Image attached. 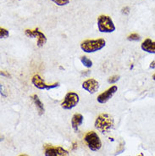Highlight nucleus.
Returning a JSON list of instances; mask_svg holds the SVG:
<instances>
[{
  "mask_svg": "<svg viewBox=\"0 0 155 156\" xmlns=\"http://www.w3.org/2000/svg\"><path fill=\"white\" fill-rule=\"evenodd\" d=\"M114 117L107 113L100 114L97 117L94 123L95 128L104 134L109 133V131L114 127Z\"/></svg>",
  "mask_w": 155,
  "mask_h": 156,
  "instance_id": "obj_1",
  "label": "nucleus"
},
{
  "mask_svg": "<svg viewBox=\"0 0 155 156\" xmlns=\"http://www.w3.org/2000/svg\"><path fill=\"white\" fill-rule=\"evenodd\" d=\"M106 45V41L103 38L87 39L81 43V48L85 53H95L104 48Z\"/></svg>",
  "mask_w": 155,
  "mask_h": 156,
  "instance_id": "obj_2",
  "label": "nucleus"
},
{
  "mask_svg": "<svg viewBox=\"0 0 155 156\" xmlns=\"http://www.w3.org/2000/svg\"><path fill=\"white\" fill-rule=\"evenodd\" d=\"M98 31L103 33H111L115 31V26L112 19L108 16H100L97 19Z\"/></svg>",
  "mask_w": 155,
  "mask_h": 156,
  "instance_id": "obj_3",
  "label": "nucleus"
},
{
  "mask_svg": "<svg viewBox=\"0 0 155 156\" xmlns=\"http://www.w3.org/2000/svg\"><path fill=\"white\" fill-rule=\"evenodd\" d=\"M84 141H85L86 146L92 151H97L102 147L100 137L97 135V133H95L93 131L86 133L84 136Z\"/></svg>",
  "mask_w": 155,
  "mask_h": 156,
  "instance_id": "obj_4",
  "label": "nucleus"
},
{
  "mask_svg": "<svg viewBox=\"0 0 155 156\" xmlns=\"http://www.w3.org/2000/svg\"><path fill=\"white\" fill-rule=\"evenodd\" d=\"M80 101V97L75 92H69L66 94L64 101L61 103V107L64 109H72L77 105Z\"/></svg>",
  "mask_w": 155,
  "mask_h": 156,
  "instance_id": "obj_5",
  "label": "nucleus"
},
{
  "mask_svg": "<svg viewBox=\"0 0 155 156\" xmlns=\"http://www.w3.org/2000/svg\"><path fill=\"white\" fill-rule=\"evenodd\" d=\"M44 155L45 156H69V152L60 146L44 145Z\"/></svg>",
  "mask_w": 155,
  "mask_h": 156,
  "instance_id": "obj_6",
  "label": "nucleus"
},
{
  "mask_svg": "<svg viewBox=\"0 0 155 156\" xmlns=\"http://www.w3.org/2000/svg\"><path fill=\"white\" fill-rule=\"evenodd\" d=\"M31 82L32 84L34 85V87H36L37 88H38L40 90H50L54 89V88H56L59 87V83L57 82V83H54V84H47L45 83V82L43 81V79L39 75H34L33 77L31 78Z\"/></svg>",
  "mask_w": 155,
  "mask_h": 156,
  "instance_id": "obj_7",
  "label": "nucleus"
},
{
  "mask_svg": "<svg viewBox=\"0 0 155 156\" xmlns=\"http://www.w3.org/2000/svg\"><path fill=\"white\" fill-rule=\"evenodd\" d=\"M117 91H118V87L117 86H112L109 87V89H107L105 92L100 94L97 98V101L99 104H105L109 101L110 98H112L113 96L115 94Z\"/></svg>",
  "mask_w": 155,
  "mask_h": 156,
  "instance_id": "obj_8",
  "label": "nucleus"
},
{
  "mask_svg": "<svg viewBox=\"0 0 155 156\" xmlns=\"http://www.w3.org/2000/svg\"><path fill=\"white\" fill-rule=\"evenodd\" d=\"M82 86V88L86 90V92H88L91 94H93L99 89V82L93 78H90V79L86 80L85 82H83Z\"/></svg>",
  "mask_w": 155,
  "mask_h": 156,
  "instance_id": "obj_9",
  "label": "nucleus"
},
{
  "mask_svg": "<svg viewBox=\"0 0 155 156\" xmlns=\"http://www.w3.org/2000/svg\"><path fill=\"white\" fill-rule=\"evenodd\" d=\"M141 48L146 53L155 55V42L150 38L145 39L141 44Z\"/></svg>",
  "mask_w": 155,
  "mask_h": 156,
  "instance_id": "obj_10",
  "label": "nucleus"
},
{
  "mask_svg": "<svg viewBox=\"0 0 155 156\" xmlns=\"http://www.w3.org/2000/svg\"><path fill=\"white\" fill-rule=\"evenodd\" d=\"M83 115L82 114H75L72 119H71V126H72V128L75 132H77L79 130V127L82 125L83 123Z\"/></svg>",
  "mask_w": 155,
  "mask_h": 156,
  "instance_id": "obj_11",
  "label": "nucleus"
},
{
  "mask_svg": "<svg viewBox=\"0 0 155 156\" xmlns=\"http://www.w3.org/2000/svg\"><path fill=\"white\" fill-rule=\"evenodd\" d=\"M31 98V99L33 100V102H34L37 109L38 110L39 115H43L44 111H45V109H44V105H43V104L42 103V101L40 100V98H38V96H37V94H34V95H32Z\"/></svg>",
  "mask_w": 155,
  "mask_h": 156,
  "instance_id": "obj_12",
  "label": "nucleus"
},
{
  "mask_svg": "<svg viewBox=\"0 0 155 156\" xmlns=\"http://www.w3.org/2000/svg\"><path fill=\"white\" fill-rule=\"evenodd\" d=\"M36 31H37V47L42 48L47 43V37L46 36L43 34L42 31H40L38 29H36Z\"/></svg>",
  "mask_w": 155,
  "mask_h": 156,
  "instance_id": "obj_13",
  "label": "nucleus"
},
{
  "mask_svg": "<svg viewBox=\"0 0 155 156\" xmlns=\"http://www.w3.org/2000/svg\"><path fill=\"white\" fill-rule=\"evenodd\" d=\"M80 59H81V62L82 63V65L86 68H91L93 66V61L89 58H87L86 56H82Z\"/></svg>",
  "mask_w": 155,
  "mask_h": 156,
  "instance_id": "obj_14",
  "label": "nucleus"
},
{
  "mask_svg": "<svg viewBox=\"0 0 155 156\" xmlns=\"http://www.w3.org/2000/svg\"><path fill=\"white\" fill-rule=\"evenodd\" d=\"M25 34L26 37H30V38H36V37H37V31L35 30H26L25 31Z\"/></svg>",
  "mask_w": 155,
  "mask_h": 156,
  "instance_id": "obj_15",
  "label": "nucleus"
},
{
  "mask_svg": "<svg viewBox=\"0 0 155 156\" xmlns=\"http://www.w3.org/2000/svg\"><path fill=\"white\" fill-rule=\"evenodd\" d=\"M58 6H65L70 3V0H51Z\"/></svg>",
  "mask_w": 155,
  "mask_h": 156,
  "instance_id": "obj_16",
  "label": "nucleus"
},
{
  "mask_svg": "<svg viewBox=\"0 0 155 156\" xmlns=\"http://www.w3.org/2000/svg\"><path fill=\"white\" fill-rule=\"evenodd\" d=\"M9 35V32L8 30L3 27L0 28V37L1 38H6V37H8Z\"/></svg>",
  "mask_w": 155,
  "mask_h": 156,
  "instance_id": "obj_17",
  "label": "nucleus"
},
{
  "mask_svg": "<svg viewBox=\"0 0 155 156\" xmlns=\"http://www.w3.org/2000/svg\"><path fill=\"white\" fill-rule=\"evenodd\" d=\"M140 38L141 37H140V36L137 33H132V34L127 37V39L129 41H139Z\"/></svg>",
  "mask_w": 155,
  "mask_h": 156,
  "instance_id": "obj_18",
  "label": "nucleus"
},
{
  "mask_svg": "<svg viewBox=\"0 0 155 156\" xmlns=\"http://www.w3.org/2000/svg\"><path fill=\"white\" fill-rule=\"evenodd\" d=\"M120 76H111V77H109L108 79V82H109V84H114V83L118 82L120 80Z\"/></svg>",
  "mask_w": 155,
  "mask_h": 156,
  "instance_id": "obj_19",
  "label": "nucleus"
},
{
  "mask_svg": "<svg viewBox=\"0 0 155 156\" xmlns=\"http://www.w3.org/2000/svg\"><path fill=\"white\" fill-rule=\"evenodd\" d=\"M129 13H130V8L129 7H125V8L122 9V14L129 15Z\"/></svg>",
  "mask_w": 155,
  "mask_h": 156,
  "instance_id": "obj_20",
  "label": "nucleus"
},
{
  "mask_svg": "<svg viewBox=\"0 0 155 156\" xmlns=\"http://www.w3.org/2000/svg\"><path fill=\"white\" fill-rule=\"evenodd\" d=\"M149 67H150V69H152V70L155 69V60H153V61H152V62L150 63V66H149Z\"/></svg>",
  "mask_w": 155,
  "mask_h": 156,
  "instance_id": "obj_21",
  "label": "nucleus"
},
{
  "mask_svg": "<svg viewBox=\"0 0 155 156\" xmlns=\"http://www.w3.org/2000/svg\"><path fill=\"white\" fill-rule=\"evenodd\" d=\"M1 76H6V77H10V75L9 74H7L5 71H1Z\"/></svg>",
  "mask_w": 155,
  "mask_h": 156,
  "instance_id": "obj_22",
  "label": "nucleus"
},
{
  "mask_svg": "<svg viewBox=\"0 0 155 156\" xmlns=\"http://www.w3.org/2000/svg\"><path fill=\"white\" fill-rule=\"evenodd\" d=\"M152 78H153V80H154V81H155V73L153 75V76H152Z\"/></svg>",
  "mask_w": 155,
  "mask_h": 156,
  "instance_id": "obj_23",
  "label": "nucleus"
},
{
  "mask_svg": "<svg viewBox=\"0 0 155 156\" xmlns=\"http://www.w3.org/2000/svg\"><path fill=\"white\" fill-rule=\"evenodd\" d=\"M19 156H27V155H26V154H20V155Z\"/></svg>",
  "mask_w": 155,
  "mask_h": 156,
  "instance_id": "obj_24",
  "label": "nucleus"
}]
</instances>
